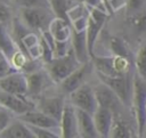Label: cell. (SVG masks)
Returning a JSON list of instances; mask_svg holds the SVG:
<instances>
[{
	"label": "cell",
	"instance_id": "1",
	"mask_svg": "<svg viewBox=\"0 0 146 138\" xmlns=\"http://www.w3.org/2000/svg\"><path fill=\"white\" fill-rule=\"evenodd\" d=\"M17 17L27 29L42 32L48 30L55 14L49 7H21Z\"/></svg>",
	"mask_w": 146,
	"mask_h": 138
},
{
	"label": "cell",
	"instance_id": "2",
	"mask_svg": "<svg viewBox=\"0 0 146 138\" xmlns=\"http://www.w3.org/2000/svg\"><path fill=\"white\" fill-rule=\"evenodd\" d=\"M81 64L82 63L78 60L71 47V49L67 51L66 55L62 57H54L48 64H46V66H47V73L49 78L54 82L59 83L73 71H75Z\"/></svg>",
	"mask_w": 146,
	"mask_h": 138
},
{
	"label": "cell",
	"instance_id": "3",
	"mask_svg": "<svg viewBox=\"0 0 146 138\" xmlns=\"http://www.w3.org/2000/svg\"><path fill=\"white\" fill-rule=\"evenodd\" d=\"M138 127V136H143L146 130V82L144 78L136 76L132 82V98Z\"/></svg>",
	"mask_w": 146,
	"mask_h": 138
},
{
	"label": "cell",
	"instance_id": "4",
	"mask_svg": "<svg viewBox=\"0 0 146 138\" xmlns=\"http://www.w3.org/2000/svg\"><path fill=\"white\" fill-rule=\"evenodd\" d=\"M108 15L107 11L102 10L97 7L87 5V27H86V38H87V48L89 56H92L95 41L100 32L103 25L105 24Z\"/></svg>",
	"mask_w": 146,
	"mask_h": 138
},
{
	"label": "cell",
	"instance_id": "5",
	"mask_svg": "<svg viewBox=\"0 0 146 138\" xmlns=\"http://www.w3.org/2000/svg\"><path fill=\"white\" fill-rule=\"evenodd\" d=\"M68 95H70V103L75 108H79L92 114L98 107L94 88L88 86L87 83H83L82 86H80L72 92H70Z\"/></svg>",
	"mask_w": 146,
	"mask_h": 138
},
{
	"label": "cell",
	"instance_id": "6",
	"mask_svg": "<svg viewBox=\"0 0 146 138\" xmlns=\"http://www.w3.org/2000/svg\"><path fill=\"white\" fill-rule=\"evenodd\" d=\"M100 81L107 84L120 98L123 105H128L132 98V82L130 76L127 74L119 76H105L98 74Z\"/></svg>",
	"mask_w": 146,
	"mask_h": 138
},
{
	"label": "cell",
	"instance_id": "7",
	"mask_svg": "<svg viewBox=\"0 0 146 138\" xmlns=\"http://www.w3.org/2000/svg\"><path fill=\"white\" fill-rule=\"evenodd\" d=\"M92 68H94V65L90 60L82 63L75 71H73L70 75H67L63 81L59 82L62 90L65 94H70L76 88H79L80 86H82L83 83H86L87 78L91 73Z\"/></svg>",
	"mask_w": 146,
	"mask_h": 138
},
{
	"label": "cell",
	"instance_id": "8",
	"mask_svg": "<svg viewBox=\"0 0 146 138\" xmlns=\"http://www.w3.org/2000/svg\"><path fill=\"white\" fill-rule=\"evenodd\" d=\"M0 106L10 111L15 116L34 108V104H32L26 96L14 95L3 90H0Z\"/></svg>",
	"mask_w": 146,
	"mask_h": 138
},
{
	"label": "cell",
	"instance_id": "9",
	"mask_svg": "<svg viewBox=\"0 0 146 138\" xmlns=\"http://www.w3.org/2000/svg\"><path fill=\"white\" fill-rule=\"evenodd\" d=\"M0 90L14 95L26 96L27 82L25 73H23L22 71H14L0 78Z\"/></svg>",
	"mask_w": 146,
	"mask_h": 138
},
{
	"label": "cell",
	"instance_id": "10",
	"mask_svg": "<svg viewBox=\"0 0 146 138\" xmlns=\"http://www.w3.org/2000/svg\"><path fill=\"white\" fill-rule=\"evenodd\" d=\"M16 117L19 119L21 121H23L24 123L30 124V125L59 130V121L44 114L43 112H41L36 108H32V109H30V111H27L21 115H17Z\"/></svg>",
	"mask_w": 146,
	"mask_h": 138
},
{
	"label": "cell",
	"instance_id": "11",
	"mask_svg": "<svg viewBox=\"0 0 146 138\" xmlns=\"http://www.w3.org/2000/svg\"><path fill=\"white\" fill-rule=\"evenodd\" d=\"M59 130H60V137L64 138L79 137L75 107L71 103L64 105L63 113L59 120Z\"/></svg>",
	"mask_w": 146,
	"mask_h": 138
},
{
	"label": "cell",
	"instance_id": "12",
	"mask_svg": "<svg viewBox=\"0 0 146 138\" xmlns=\"http://www.w3.org/2000/svg\"><path fill=\"white\" fill-rule=\"evenodd\" d=\"M94 92L98 103V106L100 107H105L111 109L112 112L119 109V107L122 104V102L120 100V98L116 96V94L105 83H103L100 81V84L96 86L94 88Z\"/></svg>",
	"mask_w": 146,
	"mask_h": 138
},
{
	"label": "cell",
	"instance_id": "13",
	"mask_svg": "<svg viewBox=\"0 0 146 138\" xmlns=\"http://www.w3.org/2000/svg\"><path fill=\"white\" fill-rule=\"evenodd\" d=\"M64 105H65V100L63 97H59V96L39 97L38 103L35 104L34 108H36V109L43 112L44 114L59 121L62 113H63Z\"/></svg>",
	"mask_w": 146,
	"mask_h": 138
},
{
	"label": "cell",
	"instance_id": "14",
	"mask_svg": "<svg viewBox=\"0 0 146 138\" xmlns=\"http://www.w3.org/2000/svg\"><path fill=\"white\" fill-rule=\"evenodd\" d=\"M25 75H26V82H27L26 97H30V98L39 97L41 95V92L44 90L48 79H50L48 73L41 71V68H38V70L30 72Z\"/></svg>",
	"mask_w": 146,
	"mask_h": 138
},
{
	"label": "cell",
	"instance_id": "15",
	"mask_svg": "<svg viewBox=\"0 0 146 138\" xmlns=\"http://www.w3.org/2000/svg\"><path fill=\"white\" fill-rule=\"evenodd\" d=\"M94 123L99 137L107 138L110 136V130L113 124V112L108 108L98 106L97 109L92 113Z\"/></svg>",
	"mask_w": 146,
	"mask_h": 138
},
{
	"label": "cell",
	"instance_id": "16",
	"mask_svg": "<svg viewBox=\"0 0 146 138\" xmlns=\"http://www.w3.org/2000/svg\"><path fill=\"white\" fill-rule=\"evenodd\" d=\"M76 113V121H78V131H79V137L83 138H98L99 135L96 130L92 114L75 108Z\"/></svg>",
	"mask_w": 146,
	"mask_h": 138
},
{
	"label": "cell",
	"instance_id": "17",
	"mask_svg": "<svg viewBox=\"0 0 146 138\" xmlns=\"http://www.w3.org/2000/svg\"><path fill=\"white\" fill-rule=\"evenodd\" d=\"M0 138H34V136L27 124L15 116L0 133Z\"/></svg>",
	"mask_w": 146,
	"mask_h": 138
},
{
	"label": "cell",
	"instance_id": "18",
	"mask_svg": "<svg viewBox=\"0 0 146 138\" xmlns=\"http://www.w3.org/2000/svg\"><path fill=\"white\" fill-rule=\"evenodd\" d=\"M48 31L52 35L55 41H66L71 39L72 26L71 23L60 17H54L48 26Z\"/></svg>",
	"mask_w": 146,
	"mask_h": 138
},
{
	"label": "cell",
	"instance_id": "19",
	"mask_svg": "<svg viewBox=\"0 0 146 138\" xmlns=\"http://www.w3.org/2000/svg\"><path fill=\"white\" fill-rule=\"evenodd\" d=\"M18 50L19 49L9 31V26L0 24V52H2L9 62H11L13 57Z\"/></svg>",
	"mask_w": 146,
	"mask_h": 138
},
{
	"label": "cell",
	"instance_id": "20",
	"mask_svg": "<svg viewBox=\"0 0 146 138\" xmlns=\"http://www.w3.org/2000/svg\"><path fill=\"white\" fill-rule=\"evenodd\" d=\"M73 31V30H72ZM72 36V49L80 63H84L89 57L88 48H87V38H86V30L83 31H73Z\"/></svg>",
	"mask_w": 146,
	"mask_h": 138
},
{
	"label": "cell",
	"instance_id": "21",
	"mask_svg": "<svg viewBox=\"0 0 146 138\" xmlns=\"http://www.w3.org/2000/svg\"><path fill=\"white\" fill-rule=\"evenodd\" d=\"M94 68L98 72L100 75L105 76H119L117 72L115 71L114 67V56H94L92 55V60H91Z\"/></svg>",
	"mask_w": 146,
	"mask_h": 138
},
{
	"label": "cell",
	"instance_id": "22",
	"mask_svg": "<svg viewBox=\"0 0 146 138\" xmlns=\"http://www.w3.org/2000/svg\"><path fill=\"white\" fill-rule=\"evenodd\" d=\"M110 48L114 56H121V57L129 58V55H130L129 48L121 38L112 36L110 40Z\"/></svg>",
	"mask_w": 146,
	"mask_h": 138
},
{
	"label": "cell",
	"instance_id": "23",
	"mask_svg": "<svg viewBox=\"0 0 146 138\" xmlns=\"http://www.w3.org/2000/svg\"><path fill=\"white\" fill-rule=\"evenodd\" d=\"M108 137H113V138H130L132 137L130 129L127 127V124L122 121H114L113 120V124L112 128L110 130V136Z\"/></svg>",
	"mask_w": 146,
	"mask_h": 138
},
{
	"label": "cell",
	"instance_id": "24",
	"mask_svg": "<svg viewBox=\"0 0 146 138\" xmlns=\"http://www.w3.org/2000/svg\"><path fill=\"white\" fill-rule=\"evenodd\" d=\"M48 3L56 17H60V18L68 21V18H67V9H68L67 0H48Z\"/></svg>",
	"mask_w": 146,
	"mask_h": 138
},
{
	"label": "cell",
	"instance_id": "25",
	"mask_svg": "<svg viewBox=\"0 0 146 138\" xmlns=\"http://www.w3.org/2000/svg\"><path fill=\"white\" fill-rule=\"evenodd\" d=\"M30 130L32 131L34 138H58L60 137V131L59 130H54V129H48V128H40V127H34L27 124Z\"/></svg>",
	"mask_w": 146,
	"mask_h": 138
},
{
	"label": "cell",
	"instance_id": "26",
	"mask_svg": "<svg viewBox=\"0 0 146 138\" xmlns=\"http://www.w3.org/2000/svg\"><path fill=\"white\" fill-rule=\"evenodd\" d=\"M14 9L10 3L0 1V24L10 25L11 21L14 19Z\"/></svg>",
	"mask_w": 146,
	"mask_h": 138
},
{
	"label": "cell",
	"instance_id": "27",
	"mask_svg": "<svg viewBox=\"0 0 146 138\" xmlns=\"http://www.w3.org/2000/svg\"><path fill=\"white\" fill-rule=\"evenodd\" d=\"M136 67L138 71V75L146 79V44H144L138 50L136 57Z\"/></svg>",
	"mask_w": 146,
	"mask_h": 138
},
{
	"label": "cell",
	"instance_id": "28",
	"mask_svg": "<svg viewBox=\"0 0 146 138\" xmlns=\"http://www.w3.org/2000/svg\"><path fill=\"white\" fill-rule=\"evenodd\" d=\"M137 13L138 14H136L135 16H132L130 18V23L136 30L144 32V31H146V10L141 9Z\"/></svg>",
	"mask_w": 146,
	"mask_h": 138
},
{
	"label": "cell",
	"instance_id": "29",
	"mask_svg": "<svg viewBox=\"0 0 146 138\" xmlns=\"http://www.w3.org/2000/svg\"><path fill=\"white\" fill-rule=\"evenodd\" d=\"M10 5L16 6L17 8L21 7H49L48 0H9Z\"/></svg>",
	"mask_w": 146,
	"mask_h": 138
},
{
	"label": "cell",
	"instance_id": "30",
	"mask_svg": "<svg viewBox=\"0 0 146 138\" xmlns=\"http://www.w3.org/2000/svg\"><path fill=\"white\" fill-rule=\"evenodd\" d=\"M14 71H17V70L11 65V63L8 60V58L2 52H0V78L5 76Z\"/></svg>",
	"mask_w": 146,
	"mask_h": 138
},
{
	"label": "cell",
	"instance_id": "31",
	"mask_svg": "<svg viewBox=\"0 0 146 138\" xmlns=\"http://www.w3.org/2000/svg\"><path fill=\"white\" fill-rule=\"evenodd\" d=\"M14 117H15V115L10 111L0 106V133L5 130V128L10 123V121Z\"/></svg>",
	"mask_w": 146,
	"mask_h": 138
},
{
	"label": "cell",
	"instance_id": "32",
	"mask_svg": "<svg viewBox=\"0 0 146 138\" xmlns=\"http://www.w3.org/2000/svg\"><path fill=\"white\" fill-rule=\"evenodd\" d=\"M146 5V0H129L128 1V8L130 11H139L144 9Z\"/></svg>",
	"mask_w": 146,
	"mask_h": 138
},
{
	"label": "cell",
	"instance_id": "33",
	"mask_svg": "<svg viewBox=\"0 0 146 138\" xmlns=\"http://www.w3.org/2000/svg\"><path fill=\"white\" fill-rule=\"evenodd\" d=\"M86 2H87V5H89V6L97 7V8L102 9V10H105L104 8L100 7V6H104V1H103V0H86ZM105 11H106V10H105Z\"/></svg>",
	"mask_w": 146,
	"mask_h": 138
},
{
	"label": "cell",
	"instance_id": "34",
	"mask_svg": "<svg viewBox=\"0 0 146 138\" xmlns=\"http://www.w3.org/2000/svg\"><path fill=\"white\" fill-rule=\"evenodd\" d=\"M0 1H3V2H8V3H10V1H9V0H0Z\"/></svg>",
	"mask_w": 146,
	"mask_h": 138
},
{
	"label": "cell",
	"instance_id": "35",
	"mask_svg": "<svg viewBox=\"0 0 146 138\" xmlns=\"http://www.w3.org/2000/svg\"><path fill=\"white\" fill-rule=\"evenodd\" d=\"M79 1H86V0H79Z\"/></svg>",
	"mask_w": 146,
	"mask_h": 138
}]
</instances>
